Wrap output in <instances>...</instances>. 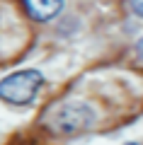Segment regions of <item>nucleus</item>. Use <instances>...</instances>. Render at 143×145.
I'll use <instances>...</instances> for the list:
<instances>
[{
  "instance_id": "f257e3e1",
  "label": "nucleus",
  "mask_w": 143,
  "mask_h": 145,
  "mask_svg": "<svg viewBox=\"0 0 143 145\" xmlns=\"http://www.w3.org/2000/svg\"><path fill=\"white\" fill-rule=\"evenodd\" d=\"M95 123V111L82 102H66L49 116V128L58 135H78Z\"/></svg>"
},
{
  "instance_id": "f03ea898",
  "label": "nucleus",
  "mask_w": 143,
  "mask_h": 145,
  "mask_svg": "<svg viewBox=\"0 0 143 145\" xmlns=\"http://www.w3.org/2000/svg\"><path fill=\"white\" fill-rule=\"evenodd\" d=\"M44 75L39 70H17L0 80V99L7 104H29L39 94Z\"/></svg>"
},
{
  "instance_id": "7ed1b4c3",
  "label": "nucleus",
  "mask_w": 143,
  "mask_h": 145,
  "mask_svg": "<svg viewBox=\"0 0 143 145\" xmlns=\"http://www.w3.org/2000/svg\"><path fill=\"white\" fill-rule=\"evenodd\" d=\"M22 3H24L29 17H34V20H39V22L53 20V17L61 12V7H63V0H22Z\"/></svg>"
},
{
  "instance_id": "20e7f679",
  "label": "nucleus",
  "mask_w": 143,
  "mask_h": 145,
  "mask_svg": "<svg viewBox=\"0 0 143 145\" xmlns=\"http://www.w3.org/2000/svg\"><path fill=\"white\" fill-rule=\"evenodd\" d=\"M129 5H131V12L138 17H143V0H129Z\"/></svg>"
},
{
  "instance_id": "39448f33",
  "label": "nucleus",
  "mask_w": 143,
  "mask_h": 145,
  "mask_svg": "<svg viewBox=\"0 0 143 145\" xmlns=\"http://www.w3.org/2000/svg\"><path fill=\"white\" fill-rule=\"evenodd\" d=\"M136 51H138V56H141V58H143V39H141V41H138V44H136Z\"/></svg>"
},
{
  "instance_id": "423d86ee",
  "label": "nucleus",
  "mask_w": 143,
  "mask_h": 145,
  "mask_svg": "<svg viewBox=\"0 0 143 145\" xmlns=\"http://www.w3.org/2000/svg\"><path fill=\"white\" fill-rule=\"evenodd\" d=\"M129 145H138V143H129Z\"/></svg>"
}]
</instances>
